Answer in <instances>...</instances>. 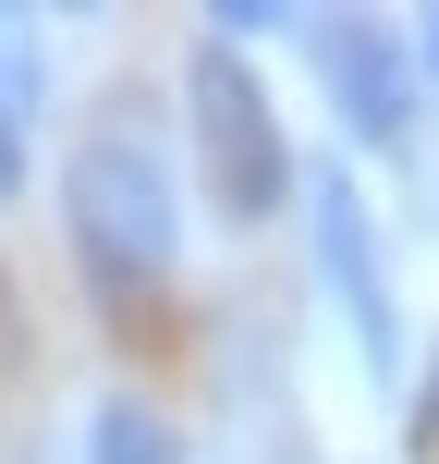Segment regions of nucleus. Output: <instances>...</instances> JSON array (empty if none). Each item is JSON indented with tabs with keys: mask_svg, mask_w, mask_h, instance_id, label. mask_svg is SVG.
I'll list each match as a JSON object with an SVG mask.
<instances>
[{
	"mask_svg": "<svg viewBox=\"0 0 439 464\" xmlns=\"http://www.w3.org/2000/svg\"><path fill=\"white\" fill-rule=\"evenodd\" d=\"M62 220H73V256H86L98 294H147V281H171V256H184L171 160H159L122 111L73 147V171H62Z\"/></svg>",
	"mask_w": 439,
	"mask_h": 464,
	"instance_id": "obj_1",
	"label": "nucleus"
},
{
	"mask_svg": "<svg viewBox=\"0 0 439 464\" xmlns=\"http://www.w3.org/2000/svg\"><path fill=\"white\" fill-rule=\"evenodd\" d=\"M184 111H196V160H208L220 220L256 232L293 196V147H281V111H269V86H256V62L244 49H196L184 62Z\"/></svg>",
	"mask_w": 439,
	"mask_h": 464,
	"instance_id": "obj_2",
	"label": "nucleus"
},
{
	"mask_svg": "<svg viewBox=\"0 0 439 464\" xmlns=\"http://www.w3.org/2000/svg\"><path fill=\"white\" fill-rule=\"evenodd\" d=\"M318 269L354 318V354L367 379H403V294H391V256H378V220L354 196V171H318Z\"/></svg>",
	"mask_w": 439,
	"mask_h": 464,
	"instance_id": "obj_3",
	"label": "nucleus"
},
{
	"mask_svg": "<svg viewBox=\"0 0 439 464\" xmlns=\"http://www.w3.org/2000/svg\"><path fill=\"white\" fill-rule=\"evenodd\" d=\"M305 37H318V86H329V111H342L354 147H415V62H403L378 24L329 13V24H305Z\"/></svg>",
	"mask_w": 439,
	"mask_h": 464,
	"instance_id": "obj_4",
	"label": "nucleus"
},
{
	"mask_svg": "<svg viewBox=\"0 0 439 464\" xmlns=\"http://www.w3.org/2000/svg\"><path fill=\"white\" fill-rule=\"evenodd\" d=\"M37 86H49V73H37V49H24V24L0 13V208L24 196V135H37Z\"/></svg>",
	"mask_w": 439,
	"mask_h": 464,
	"instance_id": "obj_5",
	"label": "nucleus"
},
{
	"mask_svg": "<svg viewBox=\"0 0 439 464\" xmlns=\"http://www.w3.org/2000/svg\"><path fill=\"white\" fill-rule=\"evenodd\" d=\"M86 464H184V440H171L147 403H98V440H86Z\"/></svg>",
	"mask_w": 439,
	"mask_h": 464,
	"instance_id": "obj_6",
	"label": "nucleus"
},
{
	"mask_svg": "<svg viewBox=\"0 0 439 464\" xmlns=\"http://www.w3.org/2000/svg\"><path fill=\"white\" fill-rule=\"evenodd\" d=\"M415 428H427V440H439V367L415 379Z\"/></svg>",
	"mask_w": 439,
	"mask_h": 464,
	"instance_id": "obj_7",
	"label": "nucleus"
},
{
	"mask_svg": "<svg viewBox=\"0 0 439 464\" xmlns=\"http://www.w3.org/2000/svg\"><path fill=\"white\" fill-rule=\"evenodd\" d=\"M415 37H427V86H439V13H427V24H415Z\"/></svg>",
	"mask_w": 439,
	"mask_h": 464,
	"instance_id": "obj_8",
	"label": "nucleus"
}]
</instances>
